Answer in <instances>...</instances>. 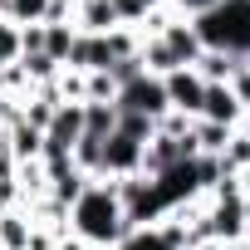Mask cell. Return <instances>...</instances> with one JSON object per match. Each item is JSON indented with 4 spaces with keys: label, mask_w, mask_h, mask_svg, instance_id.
<instances>
[{
    "label": "cell",
    "mask_w": 250,
    "mask_h": 250,
    "mask_svg": "<svg viewBox=\"0 0 250 250\" xmlns=\"http://www.w3.org/2000/svg\"><path fill=\"white\" fill-rule=\"evenodd\" d=\"M69 235H79L83 245H103V250H113L128 235V216H123L113 182H88V191L69 206Z\"/></svg>",
    "instance_id": "obj_1"
},
{
    "label": "cell",
    "mask_w": 250,
    "mask_h": 250,
    "mask_svg": "<svg viewBox=\"0 0 250 250\" xmlns=\"http://www.w3.org/2000/svg\"><path fill=\"white\" fill-rule=\"evenodd\" d=\"M113 108H118V113H143V118H152V123L172 113L167 88H162V79H152V74H138L133 83H123L118 98H113Z\"/></svg>",
    "instance_id": "obj_2"
},
{
    "label": "cell",
    "mask_w": 250,
    "mask_h": 250,
    "mask_svg": "<svg viewBox=\"0 0 250 250\" xmlns=\"http://www.w3.org/2000/svg\"><path fill=\"white\" fill-rule=\"evenodd\" d=\"M123 177H143V143L108 133L103 138V157H98V182H123Z\"/></svg>",
    "instance_id": "obj_3"
},
{
    "label": "cell",
    "mask_w": 250,
    "mask_h": 250,
    "mask_svg": "<svg viewBox=\"0 0 250 250\" xmlns=\"http://www.w3.org/2000/svg\"><path fill=\"white\" fill-rule=\"evenodd\" d=\"M162 88H167L172 113H187V118L201 113V93H206V83L196 79V69H172V74L162 79Z\"/></svg>",
    "instance_id": "obj_4"
},
{
    "label": "cell",
    "mask_w": 250,
    "mask_h": 250,
    "mask_svg": "<svg viewBox=\"0 0 250 250\" xmlns=\"http://www.w3.org/2000/svg\"><path fill=\"white\" fill-rule=\"evenodd\" d=\"M157 40L167 44V54L177 59V69H191V64L206 54V49H201V35H196V25H191V20H182V15H177V20H172V25H167Z\"/></svg>",
    "instance_id": "obj_5"
},
{
    "label": "cell",
    "mask_w": 250,
    "mask_h": 250,
    "mask_svg": "<svg viewBox=\"0 0 250 250\" xmlns=\"http://www.w3.org/2000/svg\"><path fill=\"white\" fill-rule=\"evenodd\" d=\"M196 118H206V123H221V128H240L245 108L235 103V93H230L226 83H206V93H201V113H196Z\"/></svg>",
    "instance_id": "obj_6"
},
{
    "label": "cell",
    "mask_w": 250,
    "mask_h": 250,
    "mask_svg": "<svg viewBox=\"0 0 250 250\" xmlns=\"http://www.w3.org/2000/svg\"><path fill=\"white\" fill-rule=\"evenodd\" d=\"M0 143H5V152H10L15 162H40V152H44V133H40V128H30L25 118H15Z\"/></svg>",
    "instance_id": "obj_7"
},
{
    "label": "cell",
    "mask_w": 250,
    "mask_h": 250,
    "mask_svg": "<svg viewBox=\"0 0 250 250\" xmlns=\"http://www.w3.org/2000/svg\"><path fill=\"white\" fill-rule=\"evenodd\" d=\"M74 30H79V35H108V30H118V10H113V0H79V10H74Z\"/></svg>",
    "instance_id": "obj_8"
},
{
    "label": "cell",
    "mask_w": 250,
    "mask_h": 250,
    "mask_svg": "<svg viewBox=\"0 0 250 250\" xmlns=\"http://www.w3.org/2000/svg\"><path fill=\"white\" fill-rule=\"evenodd\" d=\"M30 230H35V221H30V211H5L0 216V250H30Z\"/></svg>",
    "instance_id": "obj_9"
},
{
    "label": "cell",
    "mask_w": 250,
    "mask_h": 250,
    "mask_svg": "<svg viewBox=\"0 0 250 250\" xmlns=\"http://www.w3.org/2000/svg\"><path fill=\"white\" fill-rule=\"evenodd\" d=\"M235 128H221V123H206V118H191V143L201 157H221V147L230 143Z\"/></svg>",
    "instance_id": "obj_10"
},
{
    "label": "cell",
    "mask_w": 250,
    "mask_h": 250,
    "mask_svg": "<svg viewBox=\"0 0 250 250\" xmlns=\"http://www.w3.org/2000/svg\"><path fill=\"white\" fill-rule=\"evenodd\" d=\"M235 64H240L235 54H221V49H206V54H201V59H196L191 69H196V79H201V83H230Z\"/></svg>",
    "instance_id": "obj_11"
},
{
    "label": "cell",
    "mask_w": 250,
    "mask_h": 250,
    "mask_svg": "<svg viewBox=\"0 0 250 250\" xmlns=\"http://www.w3.org/2000/svg\"><path fill=\"white\" fill-rule=\"evenodd\" d=\"M44 5L49 0H0V20H10V25H44Z\"/></svg>",
    "instance_id": "obj_12"
},
{
    "label": "cell",
    "mask_w": 250,
    "mask_h": 250,
    "mask_svg": "<svg viewBox=\"0 0 250 250\" xmlns=\"http://www.w3.org/2000/svg\"><path fill=\"white\" fill-rule=\"evenodd\" d=\"M113 123H118V108L113 103H83V138H108L113 133Z\"/></svg>",
    "instance_id": "obj_13"
},
{
    "label": "cell",
    "mask_w": 250,
    "mask_h": 250,
    "mask_svg": "<svg viewBox=\"0 0 250 250\" xmlns=\"http://www.w3.org/2000/svg\"><path fill=\"white\" fill-rule=\"evenodd\" d=\"M74 35H79L74 25H44V54H49V59H54L59 69L69 64V49H74Z\"/></svg>",
    "instance_id": "obj_14"
},
{
    "label": "cell",
    "mask_w": 250,
    "mask_h": 250,
    "mask_svg": "<svg viewBox=\"0 0 250 250\" xmlns=\"http://www.w3.org/2000/svg\"><path fill=\"white\" fill-rule=\"evenodd\" d=\"M113 133H123V138H133V143H152L157 138V123L152 118H143V113H118V123H113Z\"/></svg>",
    "instance_id": "obj_15"
},
{
    "label": "cell",
    "mask_w": 250,
    "mask_h": 250,
    "mask_svg": "<svg viewBox=\"0 0 250 250\" xmlns=\"http://www.w3.org/2000/svg\"><path fill=\"white\" fill-rule=\"evenodd\" d=\"M221 167H226V177H235V172H245V167H250V138H245L240 128H235V133H230V143L221 147Z\"/></svg>",
    "instance_id": "obj_16"
},
{
    "label": "cell",
    "mask_w": 250,
    "mask_h": 250,
    "mask_svg": "<svg viewBox=\"0 0 250 250\" xmlns=\"http://www.w3.org/2000/svg\"><path fill=\"white\" fill-rule=\"evenodd\" d=\"M113 98H118V83H113V74H108V69L83 74V103H113Z\"/></svg>",
    "instance_id": "obj_17"
},
{
    "label": "cell",
    "mask_w": 250,
    "mask_h": 250,
    "mask_svg": "<svg viewBox=\"0 0 250 250\" xmlns=\"http://www.w3.org/2000/svg\"><path fill=\"white\" fill-rule=\"evenodd\" d=\"M20 25H10V20H0V69H15L20 64Z\"/></svg>",
    "instance_id": "obj_18"
},
{
    "label": "cell",
    "mask_w": 250,
    "mask_h": 250,
    "mask_svg": "<svg viewBox=\"0 0 250 250\" xmlns=\"http://www.w3.org/2000/svg\"><path fill=\"white\" fill-rule=\"evenodd\" d=\"M113 250H167V245H162V235H157L152 226H133L128 235L113 245Z\"/></svg>",
    "instance_id": "obj_19"
},
{
    "label": "cell",
    "mask_w": 250,
    "mask_h": 250,
    "mask_svg": "<svg viewBox=\"0 0 250 250\" xmlns=\"http://www.w3.org/2000/svg\"><path fill=\"white\" fill-rule=\"evenodd\" d=\"M221 0H167V10L172 15H182V20H201L206 10H216Z\"/></svg>",
    "instance_id": "obj_20"
},
{
    "label": "cell",
    "mask_w": 250,
    "mask_h": 250,
    "mask_svg": "<svg viewBox=\"0 0 250 250\" xmlns=\"http://www.w3.org/2000/svg\"><path fill=\"white\" fill-rule=\"evenodd\" d=\"M230 93H235V103L240 108H250V59H240L235 64V74H230V83H226Z\"/></svg>",
    "instance_id": "obj_21"
},
{
    "label": "cell",
    "mask_w": 250,
    "mask_h": 250,
    "mask_svg": "<svg viewBox=\"0 0 250 250\" xmlns=\"http://www.w3.org/2000/svg\"><path fill=\"white\" fill-rule=\"evenodd\" d=\"M74 0H49L44 5V25H74Z\"/></svg>",
    "instance_id": "obj_22"
},
{
    "label": "cell",
    "mask_w": 250,
    "mask_h": 250,
    "mask_svg": "<svg viewBox=\"0 0 250 250\" xmlns=\"http://www.w3.org/2000/svg\"><path fill=\"white\" fill-rule=\"evenodd\" d=\"M54 250H83V240H79V235H69V230H64V235H59V240H54Z\"/></svg>",
    "instance_id": "obj_23"
},
{
    "label": "cell",
    "mask_w": 250,
    "mask_h": 250,
    "mask_svg": "<svg viewBox=\"0 0 250 250\" xmlns=\"http://www.w3.org/2000/svg\"><path fill=\"white\" fill-rule=\"evenodd\" d=\"M191 250H230V245H221V240H191Z\"/></svg>",
    "instance_id": "obj_24"
},
{
    "label": "cell",
    "mask_w": 250,
    "mask_h": 250,
    "mask_svg": "<svg viewBox=\"0 0 250 250\" xmlns=\"http://www.w3.org/2000/svg\"><path fill=\"white\" fill-rule=\"evenodd\" d=\"M235 182H240V196H250V167H245V172H235Z\"/></svg>",
    "instance_id": "obj_25"
},
{
    "label": "cell",
    "mask_w": 250,
    "mask_h": 250,
    "mask_svg": "<svg viewBox=\"0 0 250 250\" xmlns=\"http://www.w3.org/2000/svg\"><path fill=\"white\" fill-rule=\"evenodd\" d=\"M10 103V88H5V69H0V108Z\"/></svg>",
    "instance_id": "obj_26"
},
{
    "label": "cell",
    "mask_w": 250,
    "mask_h": 250,
    "mask_svg": "<svg viewBox=\"0 0 250 250\" xmlns=\"http://www.w3.org/2000/svg\"><path fill=\"white\" fill-rule=\"evenodd\" d=\"M5 211H15V206H10V201H5V196H0V216H5Z\"/></svg>",
    "instance_id": "obj_27"
},
{
    "label": "cell",
    "mask_w": 250,
    "mask_h": 250,
    "mask_svg": "<svg viewBox=\"0 0 250 250\" xmlns=\"http://www.w3.org/2000/svg\"><path fill=\"white\" fill-rule=\"evenodd\" d=\"M83 250H103V245H83Z\"/></svg>",
    "instance_id": "obj_28"
},
{
    "label": "cell",
    "mask_w": 250,
    "mask_h": 250,
    "mask_svg": "<svg viewBox=\"0 0 250 250\" xmlns=\"http://www.w3.org/2000/svg\"><path fill=\"white\" fill-rule=\"evenodd\" d=\"M0 138H5V123H0Z\"/></svg>",
    "instance_id": "obj_29"
},
{
    "label": "cell",
    "mask_w": 250,
    "mask_h": 250,
    "mask_svg": "<svg viewBox=\"0 0 250 250\" xmlns=\"http://www.w3.org/2000/svg\"><path fill=\"white\" fill-rule=\"evenodd\" d=\"M235 250H240V245H235Z\"/></svg>",
    "instance_id": "obj_30"
}]
</instances>
